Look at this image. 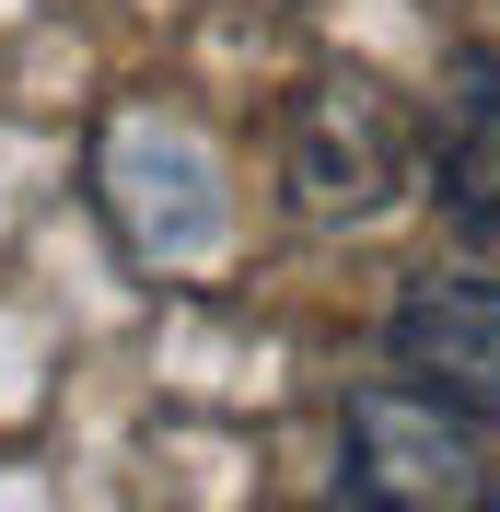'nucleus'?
Returning <instances> with one entry per match:
<instances>
[{
    "label": "nucleus",
    "mask_w": 500,
    "mask_h": 512,
    "mask_svg": "<svg viewBox=\"0 0 500 512\" xmlns=\"http://www.w3.org/2000/svg\"><path fill=\"white\" fill-rule=\"evenodd\" d=\"M338 489L349 501H384V512H477L489 501L477 419H454L407 373L361 384V396H349V466H338Z\"/></svg>",
    "instance_id": "1"
},
{
    "label": "nucleus",
    "mask_w": 500,
    "mask_h": 512,
    "mask_svg": "<svg viewBox=\"0 0 500 512\" xmlns=\"http://www.w3.org/2000/svg\"><path fill=\"white\" fill-rule=\"evenodd\" d=\"M407 163H419V128L396 117L384 82H361V70L303 82V105H291V198L314 222H373L407 187Z\"/></svg>",
    "instance_id": "2"
},
{
    "label": "nucleus",
    "mask_w": 500,
    "mask_h": 512,
    "mask_svg": "<svg viewBox=\"0 0 500 512\" xmlns=\"http://www.w3.org/2000/svg\"><path fill=\"white\" fill-rule=\"evenodd\" d=\"M384 361L454 419L500 431V280H419L384 315Z\"/></svg>",
    "instance_id": "3"
},
{
    "label": "nucleus",
    "mask_w": 500,
    "mask_h": 512,
    "mask_svg": "<svg viewBox=\"0 0 500 512\" xmlns=\"http://www.w3.org/2000/svg\"><path fill=\"white\" fill-rule=\"evenodd\" d=\"M431 175H442V210H454L477 245H500V59L489 47L454 59V94H442V117H431Z\"/></svg>",
    "instance_id": "4"
},
{
    "label": "nucleus",
    "mask_w": 500,
    "mask_h": 512,
    "mask_svg": "<svg viewBox=\"0 0 500 512\" xmlns=\"http://www.w3.org/2000/svg\"><path fill=\"white\" fill-rule=\"evenodd\" d=\"M489 512H500V489H489Z\"/></svg>",
    "instance_id": "5"
}]
</instances>
